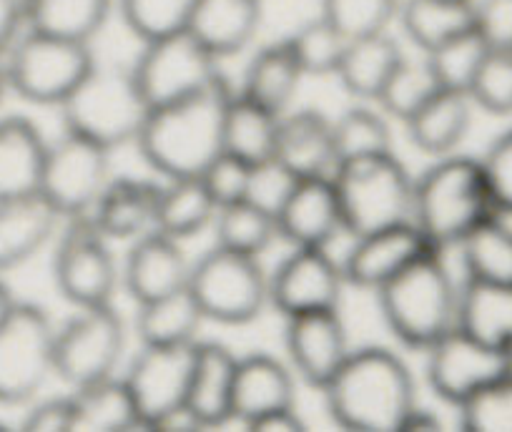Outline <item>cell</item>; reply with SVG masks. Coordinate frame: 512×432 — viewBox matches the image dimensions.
I'll use <instances>...</instances> for the list:
<instances>
[{
	"instance_id": "obj_47",
	"label": "cell",
	"mask_w": 512,
	"mask_h": 432,
	"mask_svg": "<svg viewBox=\"0 0 512 432\" xmlns=\"http://www.w3.org/2000/svg\"><path fill=\"white\" fill-rule=\"evenodd\" d=\"M467 96L492 116H512V51L490 48Z\"/></svg>"
},
{
	"instance_id": "obj_57",
	"label": "cell",
	"mask_w": 512,
	"mask_h": 432,
	"mask_svg": "<svg viewBox=\"0 0 512 432\" xmlns=\"http://www.w3.org/2000/svg\"><path fill=\"white\" fill-rule=\"evenodd\" d=\"M13 304H16V299H13L11 289H8V284L0 279V322L6 319V314L11 312Z\"/></svg>"
},
{
	"instance_id": "obj_33",
	"label": "cell",
	"mask_w": 512,
	"mask_h": 432,
	"mask_svg": "<svg viewBox=\"0 0 512 432\" xmlns=\"http://www.w3.org/2000/svg\"><path fill=\"white\" fill-rule=\"evenodd\" d=\"M279 119L267 108L256 106L254 101L239 96H231L226 106L224 119V154L236 156L244 164L256 166L262 161L274 159L277 151Z\"/></svg>"
},
{
	"instance_id": "obj_26",
	"label": "cell",
	"mask_w": 512,
	"mask_h": 432,
	"mask_svg": "<svg viewBox=\"0 0 512 432\" xmlns=\"http://www.w3.org/2000/svg\"><path fill=\"white\" fill-rule=\"evenodd\" d=\"M48 144L26 116L0 119V199L36 194L41 189Z\"/></svg>"
},
{
	"instance_id": "obj_5",
	"label": "cell",
	"mask_w": 512,
	"mask_h": 432,
	"mask_svg": "<svg viewBox=\"0 0 512 432\" xmlns=\"http://www.w3.org/2000/svg\"><path fill=\"white\" fill-rule=\"evenodd\" d=\"M332 184L344 232L352 237L412 222L415 181L392 151L339 161Z\"/></svg>"
},
{
	"instance_id": "obj_59",
	"label": "cell",
	"mask_w": 512,
	"mask_h": 432,
	"mask_svg": "<svg viewBox=\"0 0 512 432\" xmlns=\"http://www.w3.org/2000/svg\"><path fill=\"white\" fill-rule=\"evenodd\" d=\"M6 430H11V425H6V422L0 420V432H6Z\"/></svg>"
},
{
	"instance_id": "obj_12",
	"label": "cell",
	"mask_w": 512,
	"mask_h": 432,
	"mask_svg": "<svg viewBox=\"0 0 512 432\" xmlns=\"http://www.w3.org/2000/svg\"><path fill=\"white\" fill-rule=\"evenodd\" d=\"M53 282L71 304L101 307L111 304L118 284V267L108 237L98 232L91 216H68L53 252Z\"/></svg>"
},
{
	"instance_id": "obj_60",
	"label": "cell",
	"mask_w": 512,
	"mask_h": 432,
	"mask_svg": "<svg viewBox=\"0 0 512 432\" xmlns=\"http://www.w3.org/2000/svg\"><path fill=\"white\" fill-rule=\"evenodd\" d=\"M462 3H475V0H462Z\"/></svg>"
},
{
	"instance_id": "obj_20",
	"label": "cell",
	"mask_w": 512,
	"mask_h": 432,
	"mask_svg": "<svg viewBox=\"0 0 512 432\" xmlns=\"http://www.w3.org/2000/svg\"><path fill=\"white\" fill-rule=\"evenodd\" d=\"M342 229V211L332 176L299 179L287 204L277 214V234L294 247L327 249Z\"/></svg>"
},
{
	"instance_id": "obj_43",
	"label": "cell",
	"mask_w": 512,
	"mask_h": 432,
	"mask_svg": "<svg viewBox=\"0 0 512 432\" xmlns=\"http://www.w3.org/2000/svg\"><path fill=\"white\" fill-rule=\"evenodd\" d=\"M334 146H337V164L357 156L390 154L392 134L387 121L369 108H349L347 114L334 121Z\"/></svg>"
},
{
	"instance_id": "obj_4",
	"label": "cell",
	"mask_w": 512,
	"mask_h": 432,
	"mask_svg": "<svg viewBox=\"0 0 512 432\" xmlns=\"http://www.w3.org/2000/svg\"><path fill=\"white\" fill-rule=\"evenodd\" d=\"M492 214L497 211L480 161L447 156L415 181L412 222L432 247H457Z\"/></svg>"
},
{
	"instance_id": "obj_29",
	"label": "cell",
	"mask_w": 512,
	"mask_h": 432,
	"mask_svg": "<svg viewBox=\"0 0 512 432\" xmlns=\"http://www.w3.org/2000/svg\"><path fill=\"white\" fill-rule=\"evenodd\" d=\"M71 432H131L149 430L141 417L126 380L106 377L91 385L76 387Z\"/></svg>"
},
{
	"instance_id": "obj_45",
	"label": "cell",
	"mask_w": 512,
	"mask_h": 432,
	"mask_svg": "<svg viewBox=\"0 0 512 432\" xmlns=\"http://www.w3.org/2000/svg\"><path fill=\"white\" fill-rule=\"evenodd\" d=\"M457 410L465 432H512V375L477 390Z\"/></svg>"
},
{
	"instance_id": "obj_55",
	"label": "cell",
	"mask_w": 512,
	"mask_h": 432,
	"mask_svg": "<svg viewBox=\"0 0 512 432\" xmlns=\"http://www.w3.org/2000/svg\"><path fill=\"white\" fill-rule=\"evenodd\" d=\"M302 430H304V422L302 417L294 412V407L269 412V415L251 422V432H302Z\"/></svg>"
},
{
	"instance_id": "obj_25",
	"label": "cell",
	"mask_w": 512,
	"mask_h": 432,
	"mask_svg": "<svg viewBox=\"0 0 512 432\" xmlns=\"http://www.w3.org/2000/svg\"><path fill=\"white\" fill-rule=\"evenodd\" d=\"M294 407V377L277 357L249 355L236 362L231 412L249 422Z\"/></svg>"
},
{
	"instance_id": "obj_8",
	"label": "cell",
	"mask_w": 512,
	"mask_h": 432,
	"mask_svg": "<svg viewBox=\"0 0 512 432\" xmlns=\"http://www.w3.org/2000/svg\"><path fill=\"white\" fill-rule=\"evenodd\" d=\"M189 292L204 319L219 324H249L269 302V279L259 257L231 252L216 244L189 272Z\"/></svg>"
},
{
	"instance_id": "obj_37",
	"label": "cell",
	"mask_w": 512,
	"mask_h": 432,
	"mask_svg": "<svg viewBox=\"0 0 512 432\" xmlns=\"http://www.w3.org/2000/svg\"><path fill=\"white\" fill-rule=\"evenodd\" d=\"M216 211H219V206L206 191L201 176L169 179V184L161 186L154 227L174 239L194 237L214 222Z\"/></svg>"
},
{
	"instance_id": "obj_2",
	"label": "cell",
	"mask_w": 512,
	"mask_h": 432,
	"mask_svg": "<svg viewBox=\"0 0 512 432\" xmlns=\"http://www.w3.org/2000/svg\"><path fill=\"white\" fill-rule=\"evenodd\" d=\"M322 392L332 420L352 432H400L417 405L410 367L384 347L349 352Z\"/></svg>"
},
{
	"instance_id": "obj_27",
	"label": "cell",
	"mask_w": 512,
	"mask_h": 432,
	"mask_svg": "<svg viewBox=\"0 0 512 432\" xmlns=\"http://www.w3.org/2000/svg\"><path fill=\"white\" fill-rule=\"evenodd\" d=\"M472 98L462 91L437 88L407 119L412 144L430 156H450L465 141L472 124Z\"/></svg>"
},
{
	"instance_id": "obj_28",
	"label": "cell",
	"mask_w": 512,
	"mask_h": 432,
	"mask_svg": "<svg viewBox=\"0 0 512 432\" xmlns=\"http://www.w3.org/2000/svg\"><path fill=\"white\" fill-rule=\"evenodd\" d=\"M475 340L512 352V284L470 279L457 294V324Z\"/></svg>"
},
{
	"instance_id": "obj_56",
	"label": "cell",
	"mask_w": 512,
	"mask_h": 432,
	"mask_svg": "<svg viewBox=\"0 0 512 432\" xmlns=\"http://www.w3.org/2000/svg\"><path fill=\"white\" fill-rule=\"evenodd\" d=\"M440 430H442L440 417L420 405H415L410 412H407L405 422H402L400 427V432H440Z\"/></svg>"
},
{
	"instance_id": "obj_53",
	"label": "cell",
	"mask_w": 512,
	"mask_h": 432,
	"mask_svg": "<svg viewBox=\"0 0 512 432\" xmlns=\"http://www.w3.org/2000/svg\"><path fill=\"white\" fill-rule=\"evenodd\" d=\"M23 28L26 23H23L21 0H0V56L21 36Z\"/></svg>"
},
{
	"instance_id": "obj_52",
	"label": "cell",
	"mask_w": 512,
	"mask_h": 432,
	"mask_svg": "<svg viewBox=\"0 0 512 432\" xmlns=\"http://www.w3.org/2000/svg\"><path fill=\"white\" fill-rule=\"evenodd\" d=\"M73 397H48L33 402L23 415L21 430L26 432H71Z\"/></svg>"
},
{
	"instance_id": "obj_30",
	"label": "cell",
	"mask_w": 512,
	"mask_h": 432,
	"mask_svg": "<svg viewBox=\"0 0 512 432\" xmlns=\"http://www.w3.org/2000/svg\"><path fill=\"white\" fill-rule=\"evenodd\" d=\"M302 76L304 73L289 41L272 43L251 58L241 83V96L282 116L292 106Z\"/></svg>"
},
{
	"instance_id": "obj_23",
	"label": "cell",
	"mask_w": 512,
	"mask_h": 432,
	"mask_svg": "<svg viewBox=\"0 0 512 432\" xmlns=\"http://www.w3.org/2000/svg\"><path fill=\"white\" fill-rule=\"evenodd\" d=\"M274 159L282 161L299 179L329 176L337 166L334 124L312 108L284 116L279 119Z\"/></svg>"
},
{
	"instance_id": "obj_6",
	"label": "cell",
	"mask_w": 512,
	"mask_h": 432,
	"mask_svg": "<svg viewBox=\"0 0 512 432\" xmlns=\"http://www.w3.org/2000/svg\"><path fill=\"white\" fill-rule=\"evenodd\" d=\"M58 108L66 131L108 151L136 141L151 114L131 68L93 66Z\"/></svg>"
},
{
	"instance_id": "obj_34",
	"label": "cell",
	"mask_w": 512,
	"mask_h": 432,
	"mask_svg": "<svg viewBox=\"0 0 512 432\" xmlns=\"http://www.w3.org/2000/svg\"><path fill=\"white\" fill-rule=\"evenodd\" d=\"M31 31L88 43L111 16L113 0H21Z\"/></svg>"
},
{
	"instance_id": "obj_3",
	"label": "cell",
	"mask_w": 512,
	"mask_h": 432,
	"mask_svg": "<svg viewBox=\"0 0 512 432\" xmlns=\"http://www.w3.org/2000/svg\"><path fill=\"white\" fill-rule=\"evenodd\" d=\"M457 294L442 249H430L377 289L392 335L412 350H430L457 324Z\"/></svg>"
},
{
	"instance_id": "obj_22",
	"label": "cell",
	"mask_w": 512,
	"mask_h": 432,
	"mask_svg": "<svg viewBox=\"0 0 512 432\" xmlns=\"http://www.w3.org/2000/svg\"><path fill=\"white\" fill-rule=\"evenodd\" d=\"M161 186L154 181L118 176L106 184L88 211L98 232L108 239H136L154 229Z\"/></svg>"
},
{
	"instance_id": "obj_14",
	"label": "cell",
	"mask_w": 512,
	"mask_h": 432,
	"mask_svg": "<svg viewBox=\"0 0 512 432\" xmlns=\"http://www.w3.org/2000/svg\"><path fill=\"white\" fill-rule=\"evenodd\" d=\"M507 375H512V352L485 345L460 327H452L427 350L430 387L452 405Z\"/></svg>"
},
{
	"instance_id": "obj_46",
	"label": "cell",
	"mask_w": 512,
	"mask_h": 432,
	"mask_svg": "<svg viewBox=\"0 0 512 432\" xmlns=\"http://www.w3.org/2000/svg\"><path fill=\"white\" fill-rule=\"evenodd\" d=\"M397 11L400 0H322V18L347 38L387 31Z\"/></svg>"
},
{
	"instance_id": "obj_58",
	"label": "cell",
	"mask_w": 512,
	"mask_h": 432,
	"mask_svg": "<svg viewBox=\"0 0 512 432\" xmlns=\"http://www.w3.org/2000/svg\"><path fill=\"white\" fill-rule=\"evenodd\" d=\"M8 91V78H6V63H3V56H0V98L6 96Z\"/></svg>"
},
{
	"instance_id": "obj_24",
	"label": "cell",
	"mask_w": 512,
	"mask_h": 432,
	"mask_svg": "<svg viewBox=\"0 0 512 432\" xmlns=\"http://www.w3.org/2000/svg\"><path fill=\"white\" fill-rule=\"evenodd\" d=\"M264 18V0H196L189 31L216 58L241 53Z\"/></svg>"
},
{
	"instance_id": "obj_21",
	"label": "cell",
	"mask_w": 512,
	"mask_h": 432,
	"mask_svg": "<svg viewBox=\"0 0 512 432\" xmlns=\"http://www.w3.org/2000/svg\"><path fill=\"white\" fill-rule=\"evenodd\" d=\"M61 219L41 191L0 199V274L36 257L53 239Z\"/></svg>"
},
{
	"instance_id": "obj_48",
	"label": "cell",
	"mask_w": 512,
	"mask_h": 432,
	"mask_svg": "<svg viewBox=\"0 0 512 432\" xmlns=\"http://www.w3.org/2000/svg\"><path fill=\"white\" fill-rule=\"evenodd\" d=\"M297 184L299 176L294 171H289L279 159L262 161V164L251 166L246 201H251V204L259 206V209L267 211V214H272L277 219V214L287 204V199L292 196Z\"/></svg>"
},
{
	"instance_id": "obj_18",
	"label": "cell",
	"mask_w": 512,
	"mask_h": 432,
	"mask_svg": "<svg viewBox=\"0 0 512 432\" xmlns=\"http://www.w3.org/2000/svg\"><path fill=\"white\" fill-rule=\"evenodd\" d=\"M430 249L437 247L427 242L415 222L354 237V247L349 249L342 262L344 282L377 292L384 282H390L407 264H412Z\"/></svg>"
},
{
	"instance_id": "obj_54",
	"label": "cell",
	"mask_w": 512,
	"mask_h": 432,
	"mask_svg": "<svg viewBox=\"0 0 512 432\" xmlns=\"http://www.w3.org/2000/svg\"><path fill=\"white\" fill-rule=\"evenodd\" d=\"M154 432H196V430H204V425H201V420L196 417V412L191 410L189 405H181V407H174L171 412H166V415H161L159 420L154 422V427H151Z\"/></svg>"
},
{
	"instance_id": "obj_7",
	"label": "cell",
	"mask_w": 512,
	"mask_h": 432,
	"mask_svg": "<svg viewBox=\"0 0 512 432\" xmlns=\"http://www.w3.org/2000/svg\"><path fill=\"white\" fill-rule=\"evenodd\" d=\"M3 63L8 91L38 106H61L96 66L88 43L31 28L11 43L3 53Z\"/></svg>"
},
{
	"instance_id": "obj_42",
	"label": "cell",
	"mask_w": 512,
	"mask_h": 432,
	"mask_svg": "<svg viewBox=\"0 0 512 432\" xmlns=\"http://www.w3.org/2000/svg\"><path fill=\"white\" fill-rule=\"evenodd\" d=\"M194 6L196 0H118L123 23L144 43L186 31Z\"/></svg>"
},
{
	"instance_id": "obj_41",
	"label": "cell",
	"mask_w": 512,
	"mask_h": 432,
	"mask_svg": "<svg viewBox=\"0 0 512 432\" xmlns=\"http://www.w3.org/2000/svg\"><path fill=\"white\" fill-rule=\"evenodd\" d=\"M287 41L304 76H337L349 38L342 36L327 18L319 16L304 23Z\"/></svg>"
},
{
	"instance_id": "obj_36",
	"label": "cell",
	"mask_w": 512,
	"mask_h": 432,
	"mask_svg": "<svg viewBox=\"0 0 512 432\" xmlns=\"http://www.w3.org/2000/svg\"><path fill=\"white\" fill-rule=\"evenodd\" d=\"M397 13L402 31L425 53L475 26V3L462 0H405Z\"/></svg>"
},
{
	"instance_id": "obj_35",
	"label": "cell",
	"mask_w": 512,
	"mask_h": 432,
	"mask_svg": "<svg viewBox=\"0 0 512 432\" xmlns=\"http://www.w3.org/2000/svg\"><path fill=\"white\" fill-rule=\"evenodd\" d=\"M201 322H204V314L196 299L191 297L189 287H184L166 297L139 304L136 332L141 337V345H189V342H196Z\"/></svg>"
},
{
	"instance_id": "obj_13",
	"label": "cell",
	"mask_w": 512,
	"mask_h": 432,
	"mask_svg": "<svg viewBox=\"0 0 512 432\" xmlns=\"http://www.w3.org/2000/svg\"><path fill=\"white\" fill-rule=\"evenodd\" d=\"M108 154L103 146L66 131L56 144H48L38 191L63 219L88 214L111 181Z\"/></svg>"
},
{
	"instance_id": "obj_39",
	"label": "cell",
	"mask_w": 512,
	"mask_h": 432,
	"mask_svg": "<svg viewBox=\"0 0 512 432\" xmlns=\"http://www.w3.org/2000/svg\"><path fill=\"white\" fill-rule=\"evenodd\" d=\"M216 244L231 252L259 257L267 252L269 244L279 237L277 219L251 201H236V204L221 206L214 216Z\"/></svg>"
},
{
	"instance_id": "obj_44",
	"label": "cell",
	"mask_w": 512,
	"mask_h": 432,
	"mask_svg": "<svg viewBox=\"0 0 512 432\" xmlns=\"http://www.w3.org/2000/svg\"><path fill=\"white\" fill-rule=\"evenodd\" d=\"M440 88V83L432 76L430 66L427 63H410L405 61L395 68V73L390 76V81L384 83V88L379 91V96L374 101H379V106L387 111L395 119L407 121L420 111L422 103L432 96V93Z\"/></svg>"
},
{
	"instance_id": "obj_31",
	"label": "cell",
	"mask_w": 512,
	"mask_h": 432,
	"mask_svg": "<svg viewBox=\"0 0 512 432\" xmlns=\"http://www.w3.org/2000/svg\"><path fill=\"white\" fill-rule=\"evenodd\" d=\"M236 357L216 342H196L194 375L186 405L196 412L204 430L231 412Z\"/></svg>"
},
{
	"instance_id": "obj_50",
	"label": "cell",
	"mask_w": 512,
	"mask_h": 432,
	"mask_svg": "<svg viewBox=\"0 0 512 432\" xmlns=\"http://www.w3.org/2000/svg\"><path fill=\"white\" fill-rule=\"evenodd\" d=\"M480 164L495 211L500 216L512 214V129L492 141Z\"/></svg>"
},
{
	"instance_id": "obj_38",
	"label": "cell",
	"mask_w": 512,
	"mask_h": 432,
	"mask_svg": "<svg viewBox=\"0 0 512 432\" xmlns=\"http://www.w3.org/2000/svg\"><path fill=\"white\" fill-rule=\"evenodd\" d=\"M457 247L467 277L512 284V227L502 222L500 214L487 216Z\"/></svg>"
},
{
	"instance_id": "obj_51",
	"label": "cell",
	"mask_w": 512,
	"mask_h": 432,
	"mask_svg": "<svg viewBox=\"0 0 512 432\" xmlns=\"http://www.w3.org/2000/svg\"><path fill=\"white\" fill-rule=\"evenodd\" d=\"M475 28L495 51H512V0H477Z\"/></svg>"
},
{
	"instance_id": "obj_32",
	"label": "cell",
	"mask_w": 512,
	"mask_h": 432,
	"mask_svg": "<svg viewBox=\"0 0 512 432\" xmlns=\"http://www.w3.org/2000/svg\"><path fill=\"white\" fill-rule=\"evenodd\" d=\"M405 61L395 38L387 33H369V36L349 38L347 51L337 68V78L344 91L354 98H377L384 83L390 81L395 68Z\"/></svg>"
},
{
	"instance_id": "obj_16",
	"label": "cell",
	"mask_w": 512,
	"mask_h": 432,
	"mask_svg": "<svg viewBox=\"0 0 512 432\" xmlns=\"http://www.w3.org/2000/svg\"><path fill=\"white\" fill-rule=\"evenodd\" d=\"M344 274L327 249L294 247L269 277V302L284 317L337 309Z\"/></svg>"
},
{
	"instance_id": "obj_10",
	"label": "cell",
	"mask_w": 512,
	"mask_h": 432,
	"mask_svg": "<svg viewBox=\"0 0 512 432\" xmlns=\"http://www.w3.org/2000/svg\"><path fill=\"white\" fill-rule=\"evenodd\" d=\"M219 58L186 28L144 43L134 63V78L151 108L181 101L209 88L219 73Z\"/></svg>"
},
{
	"instance_id": "obj_19",
	"label": "cell",
	"mask_w": 512,
	"mask_h": 432,
	"mask_svg": "<svg viewBox=\"0 0 512 432\" xmlns=\"http://www.w3.org/2000/svg\"><path fill=\"white\" fill-rule=\"evenodd\" d=\"M189 262L179 247V239L149 229L136 237L123 264V284L139 304L179 292L189 284Z\"/></svg>"
},
{
	"instance_id": "obj_17",
	"label": "cell",
	"mask_w": 512,
	"mask_h": 432,
	"mask_svg": "<svg viewBox=\"0 0 512 432\" xmlns=\"http://www.w3.org/2000/svg\"><path fill=\"white\" fill-rule=\"evenodd\" d=\"M284 342H287L289 360H292L297 375L317 390H324L329 385V380L337 375V370L352 352L337 309L287 317Z\"/></svg>"
},
{
	"instance_id": "obj_15",
	"label": "cell",
	"mask_w": 512,
	"mask_h": 432,
	"mask_svg": "<svg viewBox=\"0 0 512 432\" xmlns=\"http://www.w3.org/2000/svg\"><path fill=\"white\" fill-rule=\"evenodd\" d=\"M194 360L196 342L166 347L144 345V350L134 357L123 380L149 430L161 415L186 405Z\"/></svg>"
},
{
	"instance_id": "obj_49",
	"label": "cell",
	"mask_w": 512,
	"mask_h": 432,
	"mask_svg": "<svg viewBox=\"0 0 512 432\" xmlns=\"http://www.w3.org/2000/svg\"><path fill=\"white\" fill-rule=\"evenodd\" d=\"M249 174V164H244V161L236 159V156L231 154H221L206 166V171L201 174V181H204L206 191L211 194L214 204L221 209V206H229L246 199Z\"/></svg>"
},
{
	"instance_id": "obj_1",
	"label": "cell",
	"mask_w": 512,
	"mask_h": 432,
	"mask_svg": "<svg viewBox=\"0 0 512 432\" xmlns=\"http://www.w3.org/2000/svg\"><path fill=\"white\" fill-rule=\"evenodd\" d=\"M231 96L229 81L219 76L194 96L151 108L136 136L146 164L166 179L204 174L206 166L224 154V119Z\"/></svg>"
},
{
	"instance_id": "obj_9",
	"label": "cell",
	"mask_w": 512,
	"mask_h": 432,
	"mask_svg": "<svg viewBox=\"0 0 512 432\" xmlns=\"http://www.w3.org/2000/svg\"><path fill=\"white\" fill-rule=\"evenodd\" d=\"M56 330L41 307L16 302L0 322V405H28L53 372Z\"/></svg>"
},
{
	"instance_id": "obj_11",
	"label": "cell",
	"mask_w": 512,
	"mask_h": 432,
	"mask_svg": "<svg viewBox=\"0 0 512 432\" xmlns=\"http://www.w3.org/2000/svg\"><path fill=\"white\" fill-rule=\"evenodd\" d=\"M126 347V330L111 304L81 307L53 342V372L73 387L113 375Z\"/></svg>"
},
{
	"instance_id": "obj_40",
	"label": "cell",
	"mask_w": 512,
	"mask_h": 432,
	"mask_svg": "<svg viewBox=\"0 0 512 432\" xmlns=\"http://www.w3.org/2000/svg\"><path fill=\"white\" fill-rule=\"evenodd\" d=\"M487 53H490V46L480 36V31L472 26L467 31L457 33L450 41L427 51L425 63L430 66L432 76L440 83V88L467 93Z\"/></svg>"
}]
</instances>
